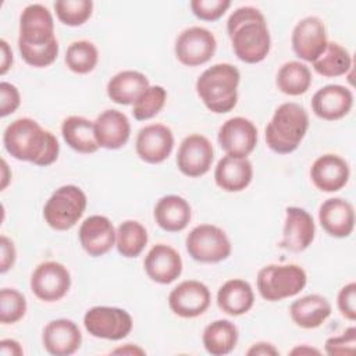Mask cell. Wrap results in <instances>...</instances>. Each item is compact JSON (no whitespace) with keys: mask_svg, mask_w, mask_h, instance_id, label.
I'll use <instances>...</instances> for the list:
<instances>
[{"mask_svg":"<svg viewBox=\"0 0 356 356\" xmlns=\"http://www.w3.org/2000/svg\"><path fill=\"white\" fill-rule=\"evenodd\" d=\"M253 178V167L248 159L224 156L214 170V181L227 192H241L249 186Z\"/></svg>","mask_w":356,"mask_h":356,"instance_id":"obj_25","label":"cell"},{"mask_svg":"<svg viewBox=\"0 0 356 356\" xmlns=\"http://www.w3.org/2000/svg\"><path fill=\"white\" fill-rule=\"evenodd\" d=\"M149 86V79L145 74L125 70L107 82V95L114 103L128 106L134 104Z\"/></svg>","mask_w":356,"mask_h":356,"instance_id":"obj_29","label":"cell"},{"mask_svg":"<svg viewBox=\"0 0 356 356\" xmlns=\"http://www.w3.org/2000/svg\"><path fill=\"white\" fill-rule=\"evenodd\" d=\"M95 136L99 147L115 150L122 147L131 135V124L128 117L114 108L104 110L96 118Z\"/></svg>","mask_w":356,"mask_h":356,"instance_id":"obj_23","label":"cell"},{"mask_svg":"<svg viewBox=\"0 0 356 356\" xmlns=\"http://www.w3.org/2000/svg\"><path fill=\"white\" fill-rule=\"evenodd\" d=\"M44 349L53 356H70L82 343V334L78 325L68 318H56L46 324L42 334Z\"/></svg>","mask_w":356,"mask_h":356,"instance_id":"obj_19","label":"cell"},{"mask_svg":"<svg viewBox=\"0 0 356 356\" xmlns=\"http://www.w3.org/2000/svg\"><path fill=\"white\" fill-rule=\"evenodd\" d=\"M0 47H1V67H0V74L4 75L8 68L13 64V51L8 46V43L4 39H0Z\"/></svg>","mask_w":356,"mask_h":356,"instance_id":"obj_46","label":"cell"},{"mask_svg":"<svg viewBox=\"0 0 356 356\" xmlns=\"http://www.w3.org/2000/svg\"><path fill=\"white\" fill-rule=\"evenodd\" d=\"M318 220L328 235L345 238L353 231L355 210L348 200L342 197H330L320 206Z\"/></svg>","mask_w":356,"mask_h":356,"instance_id":"obj_24","label":"cell"},{"mask_svg":"<svg viewBox=\"0 0 356 356\" xmlns=\"http://www.w3.org/2000/svg\"><path fill=\"white\" fill-rule=\"evenodd\" d=\"M337 305L341 314L345 318L350 321L356 320V284L355 282H349L341 288L337 298Z\"/></svg>","mask_w":356,"mask_h":356,"instance_id":"obj_41","label":"cell"},{"mask_svg":"<svg viewBox=\"0 0 356 356\" xmlns=\"http://www.w3.org/2000/svg\"><path fill=\"white\" fill-rule=\"evenodd\" d=\"M317 74L325 78L345 75L352 68L350 53L337 42H328L324 51L313 61Z\"/></svg>","mask_w":356,"mask_h":356,"instance_id":"obj_32","label":"cell"},{"mask_svg":"<svg viewBox=\"0 0 356 356\" xmlns=\"http://www.w3.org/2000/svg\"><path fill=\"white\" fill-rule=\"evenodd\" d=\"M83 325L95 338L120 341L132 331L134 321L131 314L124 309L95 306L85 313Z\"/></svg>","mask_w":356,"mask_h":356,"instance_id":"obj_9","label":"cell"},{"mask_svg":"<svg viewBox=\"0 0 356 356\" xmlns=\"http://www.w3.org/2000/svg\"><path fill=\"white\" fill-rule=\"evenodd\" d=\"M21 103V96L17 89L10 82H1L0 83V115L7 117L8 114H13Z\"/></svg>","mask_w":356,"mask_h":356,"instance_id":"obj_42","label":"cell"},{"mask_svg":"<svg viewBox=\"0 0 356 356\" xmlns=\"http://www.w3.org/2000/svg\"><path fill=\"white\" fill-rule=\"evenodd\" d=\"M213 159L214 150L211 142L200 134H192L186 136L178 147L177 165L184 175L196 178L210 170Z\"/></svg>","mask_w":356,"mask_h":356,"instance_id":"obj_13","label":"cell"},{"mask_svg":"<svg viewBox=\"0 0 356 356\" xmlns=\"http://www.w3.org/2000/svg\"><path fill=\"white\" fill-rule=\"evenodd\" d=\"M79 242L83 250L92 257L108 253L115 245V229L106 216H90L79 227Z\"/></svg>","mask_w":356,"mask_h":356,"instance_id":"obj_18","label":"cell"},{"mask_svg":"<svg viewBox=\"0 0 356 356\" xmlns=\"http://www.w3.org/2000/svg\"><path fill=\"white\" fill-rule=\"evenodd\" d=\"M256 282L263 299L278 302L298 295L306 286L307 275L298 264H268L257 273Z\"/></svg>","mask_w":356,"mask_h":356,"instance_id":"obj_6","label":"cell"},{"mask_svg":"<svg viewBox=\"0 0 356 356\" xmlns=\"http://www.w3.org/2000/svg\"><path fill=\"white\" fill-rule=\"evenodd\" d=\"M254 303V293L250 284L245 280L234 278L225 281L217 292L218 307L229 316L248 313Z\"/></svg>","mask_w":356,"mask_h":356,"instance_id":"obj_28","label":"cell"},{"mask_svg":"<svg viewBox=\"0 0 356 356\" xmlns=\"http://www.w3.org/2000/svg\"><path fill=\"white\" fill-rule=\"evenodd\" d=\"M217 40L214 35L203 26L184 29L175 40V56L178 61L188 67L207 63L216 53Z\"/></svg>","mask_w":356,"mask_h":356,"instance_id":"obj_10","label":"cell"},{"mask_svg":"<svg viewBox=\"0 0 356 356\" xmlns=\"http://www.w3.org/2000/svg\"><path fill=\"white\" fill-rule=\"evenodd\" d=\"M26 312L25 296L14 288H3L0 291V321L3 324H14L19 321Z\"/></svg>","mask_w":356,"mask_h":356,"instance_id":"obj_38","label":"cell"},{"mask_svg":"<svg viewBox=\"0 0 356 356\" xmlns=\"http://www.w3.org/2000/svg\"><path fill=\"white\" fill-rule=\"evenodd\" d=\"M325 352L331 356L353 355L356 350V328L349 327L343 334L331 337L325 341Z\"/></svg>","mask_w":356,"mask_h":356,"instance_id":"obj_40","label":"cell"},{"mask_svg":"<svg viewBox=\"0 0 356 356\" xmlns=\"http://www.w3.org/2000/svg\"><path fill=\"white\" fill-rule=\"evenodd\" d=\"M147 277L157 284H171L182 273V259L179 253L164 243L154 245L143 261Z\"/></svg>","mask_w":356,"mask_h":356,"instance_id":"obj_21","label":"cell"},{"mask_svg":"<svg viewBox=\"0 0 356 356\" xmlns=\"http://www.w3.org/2000/svg\"><path fill=\"white\" fill-rule=\"evenodd\" d=\"M227 32L235 56L248 64L263 61L271 47V36L260 10L245 6L236 8L227 21Z\"/></svg>","mask_w":356,"mask_h":356,"instance_id":"obj_3","label":"cell"},{"mask_svg":"<svg viewBox=\"0 0 356 356\" xmlns=\"http://www.w3.org/2000/svg\"><path fill=\"white\" fill-rule=\"evenodd\" d=\"M289 314L292 321L302 328H317L331 314V305L327 298L312 293L300 299H296L289 306Z\"/></svg>","mask_w":356,"mask_h":356,"instance_id":"obj_27","label":"cell"},{"mask_svg":"<svg viewBox=\"0 0 356 356\" xmlns=\"http://www.w3.org/2000/svg\"><path fill=\"white\" fill-rule=\"evenodd\" d=\"M147 243L146 228L135 220L122 221L115 231V246L121 256L136 257Z\"/></svg>","mask_w":356,"mask_h":356,"instance_id":"obj_34","label":"cell"},{"mask_svg":"<svg viewBox=\"0 0 356 356\" xmlns=\"http://www.w3.org/2000/svg\"><path fill=\"white\" fill-rule=\"evenodd\" d=\"M3 143L14 159L40 167L53 164L60 152L57 138L29 117L17 118L8 124L3 134Z\"/></svg>","mask_w":356,"mask_h":356,"instance_id":"obj_2","label":"cell"},{"mask_svg":"<svg viewBox=\"0 0 356 356\" xmlns=\"http://www.w3.org/2000/svg\"><path fill=\"white\" fill-rule=\"evenodd\" d=\"M192 217L189 203L178 195L163 196L154 206V220L167 232H179L186 228Z\"/></svg>","mask_w":356,"mask_h":356,"instance_id":"obj_26","label":"cell"},{"mask_svg":"<svg viewBox=\"0 0 356 356\" xmlns=\"http://www.w3.org/2000/svg\"><path fill=\"white\" fill-rule=\"evenodd\" d=\"M210 300L209 288L196 280L182 281L168 295L170 309L174 314L184 318H193L203 314L210 306Z\"/></svg>","mask_w":356,"mask_h":356,"instance_id":"obj_14","label":"cell"},{"mask_svg":"<svg viewBox=\"0 0 356 356\" xmlns=\"http://www.w3.org/2000/svg\"><path fill=\"white\" fill-rule=\"evenodd\" d=\"M113 353H122V355H125V353H128V355H143L145 353V350H142L140 348H138V346H132L131 343H127L124 348H120V349H115V350H113Z\"/></svg>","mask_w":356,"mask_h":356,"instance_id":"obj_47","label":"cell"},{"mask_svg":"<svg viewBox=\"0 0 356 356\" xmlns=\"http://www.w3.org/2000/svg\"><path fill=\"white\" fill-rule=\"evenodd\" d=\"M71 286V275L67 267L58 261L40 263L31 275V291L44 302L63 299Z\"/></svg>","mask_w":356,"mask_h":356,"instance_id":"obj_11","label":"cell"},{"mask_svg":"<svg viewBox=\"0 0 356 356\" xmlns=\"http://www.w3.org/2000/svg\"><path fill=\"white\" fill-rule=\"evenodd\" d=\"M54 10L64 25L79 26L90 18L93 3L90 0H57Z\"/></svg>","mask_w":356,"mask_h":356,"instance_id":"obj_37","label":"cell"},{"mask_svg":"<svg viewBox=\"0 0 356 356\" xmlns=\"http://www.w3.org/2000/svg\"><path fill=\"white\" fill-rule=\"evenodd\" d=\"M249 356H268V355H280L278 349L274 348V345L267 343V342H257L252 345V348L246 352Z\"/></svg>","mask_w":356,"mask_h":356,"instance_id":"obj_44","label":"cell"},{"mask_svg":"<svg viewBox=\"0 0 356 356\" xmlns=\"http://www.w3.org/2000/svg\"><path fill=\"white\" fill-rule=\"evenodd\" d=\"M316 234V227L313 217L309 211L302 207H286L285 210V221H284V232L280 246L285 250L299 253L306 250Z\"/></svg>","mask_w":356,"mask_h":356,"instance_id":"obj_17","label":"cell"},{"mask_svg":"<svg viewBox=\"0 0 356 356\" xmlns=\"http://www.w3.org/2000/svg\"><path fill=\"white\" fill-rule=\"evenodd\" d=\"M1 170H3V179H1V189H4L6 186H7V184H8V178H11V177H8L7 175V171H8V167H7V163H6V160H1Z\"/></svg>","mask_w":356,"mask_h":356,"instance_id":"obj_49","label":"cell"},{"mask_svg":"<svg viewBox=\"0 0 356 356\" xmlns=\"http://www.w3.org/2000/svg\"><path fill=\"white\" fill-rule=\"evenodd\" d=\"M172 131L163 124H150L139 129L135 149L140 160L149 164L163 163L172 152Z\"/></svg>","mask_w":356,"mask_h":356,"instance_id":"obj_16","label":"cell"},{"mask_svg":"<svg viewBox=\"0 0 356 356\" xmlns=\"http://www.w3.org/2000/svg\"><path fill=\"white\" fill-rule=\"evenodd\" d=\"M165 100H167V92L163 86L160 85L149 86L140 95V97L134 103V107H132L134 118L138 121L153 118L161 111V108L165 104Z\"/></svg>","mask_w":356,"mask_h":356,"instance_id":"obj_36","label":"cell"},{"mask_svg":"<svg viewBox=\"0 0 356 356\" xmlns=\"http://www.w3.org/2000/svg\"><path fill=\"white\" fill-rule=\"evenodd\" d=\"M17 252L14 248V243L11 239H8L6 235L0 236V271L6 273L8 271L15 261Z\"/></svg>","mask_w":356,"mask_h":356,"instance_id":"obj_43","label":"cell"},{"mask_svg":"<svg viewBox=\"0 0 356 356\" xmlns=\"http://www.w3.org/2000/svg\"><path fill=\"white\" fill-rule=\"evenodd\" d=\"M320 355V350L318 349H314V348H310L307 345H302V346H298L295 349L291 350V355Z\"/></svg>","mask_w":356,"mask_h":356,"instance_id":"obj_48","label":"cell"},{"mask_svg":"<svg viewBox=\"0 0 356 356\" xmlns=\"http://www.w3.org/2000/svg\"><path fill=\"white\" fill-rule=\"evenodd\" d=\"M189 256L200 263H218L231 254V242L227 234L211 224L196 225L185 241Z\"/></svg>","mask_w":356,"mask_h":356,"instance_id":"obj_8","label":"cell"},{"mask_svg":"<svg viewBox=\"0 0 356 356\" xmlns=\"http://www.w3.org/2000/svg\"><path fill=\"white\" fill-rule=\"evenodd\" d=\"M0 353L4 356H21L24 350L15 339H3L0 342Z\"/></svg>","mask_w":356,"mask_h":356,"instance_id":"obj_45","label":"cell"},{"mask_svg":"<svg viewBox=\"0 0 356 356\" xmlns=\"http://www.w3.org/2000/svg\"><path fill=\"white\" fill-rule=\"evenodd\" d=\"M86 203V195L79 186L63 185L47 199L43 207L44 221L56 231H67L81 220Z\"/></svg>","mask_w":356,"mask_h":356,"instance_id":"obj_7","label":"cell"},{"mask_svg":"<svg viewBox=\"0 0 356 356\" xmlns=\"http://www.w3.org/2000/svg\"><path fill=\"white\" fill-rule=\"evenodd\" d=\"M97 60L99 51L89 40L72 42L65 51V64L75 74H88L93 71Z\"/></svg>","mask_w":356,"mask_h":356,"instance_id":"obj_35","label":"cell"},{"mask_svg":"<svg viewBox=\"0 0 356 356\" xmlns=\"http://www.w3.org/2000/svg\"><path fill=\"white\" fill-rule=\"evenodd\" d=\"M229 0H192L191 10L202 21H217L229 8Z\"/></svg>","mask_w":356,"mask_h":356,"instance_id":"obj_39","label":"cell"},{"mask_svg":"<svg viewBox=\"0 0 356 356\" xmlns=\"http://www.w3.org/2000/svg\"><path fill=\"white\" fill-rule=\"evenodd\" d=\"M291 42L292 49L299 58L313 63L324 51L328 43L323 21L313 15L302 18L292 31Z\"/></svg>","mask_w":356,"mask_h":356,"instance_id":"obj_15","label":"cell"},{"mask_svg":"<svg viewBox=\"0 0 356 356\" xmlns=\"http://www.w3.org/2000/svg\"><path fill=\"white\" fill-rule=\"evenodd\" d=\"M239 70L228 63H218L204 70L196 81V93L203 104L216 114L231 111L238 102Z\"/></svg>","mask_w":356,"mask_h":356,"instance_id":"obj_4","label":"cell"},{"mask_svg":"<svg viewBox=\"0 0 356 356\" xmlns=\"http://www.w3.org/2000/svg\"><path fill=\"white\" fill-rule=\"evenodd\" d=\"M353 106L350 89L342 85H325L312 97L313 113L325 121H335L345 117Z\"/></svg>","mask_w":356,"mask_h":356,"instance_id":"obj_20","label":"cell"},{"mask_svg":"<svg viewBox=\"0 0 356 356\" xmlns=\"http://www.w3.org/2000/svg\"><path fill=\"white\" fill-rule=\"evenodd\" d=\"M309 128L306 110L293 102L282 103L266 127V143L278 153L288 154L298 149Z\"/></svg>","mask_w":356,"mask_h":356,"instance_id":"obj_5","label":"cell"},{"mask_svg":"<svg viewBox=\"0 0 356 356\" xmlns=\"http://www.w3.org/2000/svg\"><path fill=\"white\" fill-rule=\"evenodd\" d=\"M350 170L348 163L338 154H323L314 160L310 168V178L317 189L323 192H337L349 179Z\"/></svg>","mask_w":356,"mask_h":356,"instance_id":"obj_22","label":"cell"},{"mask_svg":"<svg viewBox=\"0 0 356 356\" xmlns=\"http://www.w3.org/2000/svg\"><path fill=\"white\" fill-rule=\"evenodd\" d=\"M204 349L213 356L231 353L238 342V330L229 320H216L210 323L202 335Z\"/></svg>","mask_w":356,"mask_h":356,"instance_id":"obj_31","label":"cell"},{"mask_svg":"<svg viewBox=\"0 0 356 356\" xmlns=\"http://www.w3.org/2000/svg\"><path fill=\"white\" fill-rule=\"evenodd\" d=\"M18 50L24 61L43 68L53 64L58 54L51 13L42 4L26 6L19 17Z\"/></svg>","mask_w":356,"mask_h":356,"instance_id":"obj_1","label":"cell"},{"mask_svg":"<svg viewBox=\"0 0 356 356\" xmlns=\"http://www.w3.org/2000/svg\"><path fill=\"white\" fill-rule=\"evenodd\" d=\"M278 89L289 96H299L307 92L312 85V72L300 61H288L277 72Z\"/></svg>","mask_w":356,"mask_h":356,"instance_id":"obj_33","label":"cell"},{"mask_svg":"<svg viewBox=\"0 0 356 356\" xmlns=\"http://www.w3.org/2000/svg\"><path fill=\"white\" fill-rule=\"evenodd\" d=\"M218 143L228 156L246 159L257 145V128L245 117H232L220 127Z\"/></svg>","mask_w":356,"mask_h":356,"instance_id":"obj_12","label":"cell"},{"mask_svg":"<svg viewBox=\"0 0 356 356\" xmlns=\"http://www.w3.org/2000/svg\"><path fill=\"white\" fill-rule=\"evenodd\" d=\"M61 134L65 143L78 153L89 154L99 149L95 136V124L85 117H67L61 124Z\"/></svg>","mask_w":356,"mask_h":356,"instance_id":"obj_30","label":"cell"}]
</instances>
